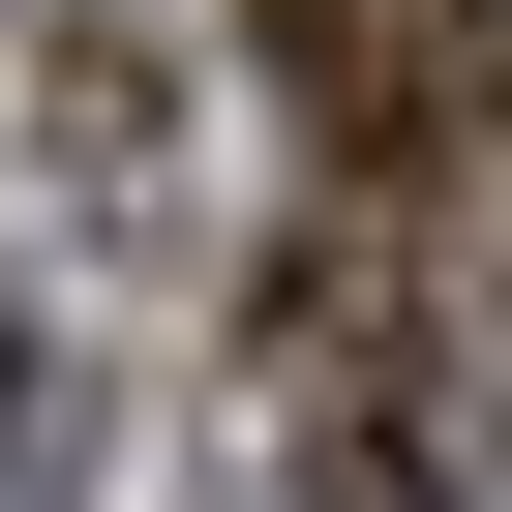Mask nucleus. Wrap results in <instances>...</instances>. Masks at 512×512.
Masks as SVG:
<instances>
[{"label":"nucleus","instance_id":"nucleus-1","mask_svg":"<svg viewBox=\"0 0 512 512\" xmlns=\"http://www.w3.org/2000/svg\"><path fill=\"white\" fill-rule=\"evenodd\" d=\"M272 482L302 512H482V362L422 332V272H392L362 211L272 272Z\"/></svg>","mask_w":512,"mask_h":512},{"label":"nucleus","instance_id":"nucleus-3","mask_svg":"<svg viewBox=\"0 0 512 512\" xmlns=\"http://www.w3.org/2000/svg\"><path fill=\"white\" fill-rule=\"evenodd\" d=\"M0 482H31V332H0Z\"/></svg>","mask_w":512,"mask_h":512},{"label":"nucleus","instance_id":"nucleus-2","mask_svg":"<svg viewBox=\"0 0 512 512\" xmlns=\"http://www.w3.org/2000/svg\"><path fill=\"white\" fill-rule=\"evenodd\" d=\"M241 61L332 121V181H452L512 91V0H241Z\"/></svg>","mask_w":512,"mask_h":512}]
</instances>
